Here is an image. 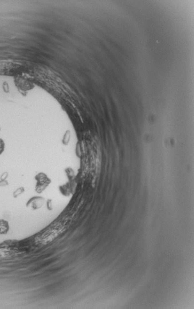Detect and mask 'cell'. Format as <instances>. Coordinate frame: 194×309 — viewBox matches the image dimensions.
I'll return each instance as SVG.
<instances>
[{
    "label": "cell",
    "mask_w": 194,
    "mask_h": 309,
    "mask_svg": "<svg viewBox=\"0 0 194 309\" xmlns=\"http://www.w3.org/2000/svg\"><path fill=\"white\" fill-rule=\"evenodd\" d=\"M37 181L36 185V191L38 193H41L50 183V180L47 177L44 173L40 172L35 177Z\"/></svg>",
    "instance_id": "obj_1"
},
{
    "label": "cell",
    "mask_w": 194,
    "mask_h": 309,
    "mask_svg": "<svg viewBox=\"0 0 194 309\" xmlns=\"http://www.w3.org/2000/svg\"><path fill=\"white\" fill-rule=\"evenodd\" d=\"M46 202L45 199L42 196H34L32 198L27 204V206L31 210H35L41 208Z\"/></svg>",
    "instance_id": "obj_2"
},
{
    "label": "cell",
    "mask_w": 194,
    "mask_h": 309,
    "mask_svg": "<svg viewBox=\"0 0 194 309\" xmlns=\"http://www.w3.org/2000/svg\"><path fill=\"white\" fill-rule=\"evenodd\" d=\"M24 191V188H23V187H21V188H19L18 189H17L14 193V196L15 198L17 197L18 196H19L20 194H21V193H22Z\"/></svg>",
    "instance_id": "obj_3"
},
{
    "label": "cell",
    "mask_w": 194,
    "mask_h": 309,
    "mask_svg": "<svg viewBox=\"0 0 194 309\" xmlns=\"http://www.w3.org/2000/svg\"><path fill=\"white\" fill-rule=\"evenodd\" d=\"M4 149V143L2 139H0V155H1Z\"/></svg>",
    "instance_id": "obj_4"
},
{
    "label": "cell",
    "mask_w": 194,
    "mask_h": 309,
    "mask_svg": "<svg viewBox=\"0 0 194 309\" xmlns=\"http://www.w3.org/2000/svg\"><path fill=\"white\" fill-rule=\"evenodd\" d=\"M3 88L4 91L6 93L9 91V86H8V84L6 83V82H4L3 85Z\"/></svg>",
    "instance_id": "obj_5"
},
{
    "label": "cell",
    "mask_w": 194,
    "mask_h": 309,
    "mask_svg": "<svg viewBox=\"0 0 194 309\" xmlns=\"http://www.w3.org/2000/svg\"><path fill=\"white\" fill-rule=\"evenodd\" d=\"M6 185H7V182L5 180H1L0 181V186H6Z\"/></svg>",
    "instance_id": "obj_6"
}]
</instances>
